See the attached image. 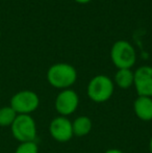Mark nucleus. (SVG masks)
Wrapping results in <instances>:
<instances>
[{
  "instance_id": "obj_1",
  "label": "nucleus",
  "mask_w": 152,
  "mask_h": 153,
  "mask_svg": "<svg viewBox=\"0 0 152 153\" xmlns=\"http://www.w3.org/2000/svg\"><path fill=\"white\" fill-rule=\"evenodd\" d=\"M47 79L53 88L61 90L70 89V87L75 83L77 72L71 65L59 62L49 68L47 72Z\"/></svg>"
},
{
  "instance_id": "obj_2",
  "label": "nucleus",
  "mask_w": 152,
  "mask_h": 153,
  "mask_svg": "<svg viewBox=\"0 0 152 153\" xmlns=\"http://www.w3.org/2000/svg\"><path fill=\"white\" fill-rule=\"evenodd\" d=\"M115 85L113 80L106 75H97L90 80L87 93L93 102L103 103L114 94Z\"/></svg>"
},
{
  "instance_id": "obj_3",
  "label": "nucleus",
  "mask_w": 152,
  "mask_h": 153,
  "mask_svg": "<svg viewBox=\"0 0 152 153\" xmlns=\"http://www.w3.org/2000/svg\"><path fill=\"white\" fill-rule=\"evenodd\" d=\"M10 129L13 137L20 143L35 142L37 137V124L30 115H18Z\"/></svg>"
},
{
  "instance_id": "obj_4",
  "label": "nucleus",
  "mask_w": 152,
  "mask_h": 153,
  "mask_svg": "<svg viewBox=\"0 0 152 153\" xmlns=\"http://www.w3.org/2000/svg\"><path fill=\"white\" fill-rule=\"evenodd\" d=\"M110 57L118 69H130L136 61V54L131 44L126 41H118L110 50Z\"/></svg>"
},
{
  "instance_id": "obj_5",
  "label": "nucleus",
  "mask_w": 152,
  "mask_h": 153,
  "mask_svg": "<svg viewBox=\"0 0 152 153\" xmlns=\"http://www.w3.org/2000/svg\"><path fill=\"white\" fill-rule=\"evenodd\" d=\"M40 105V98L35 92L25 91L18 92L10 99V107L17 115H30Z\"/></svg>"
},
{
  "instance_id": "obj_6",
  "label": "nucleus",
  "mask_w": 152,
  "mask_h": 153,
  "mask_svg": "<svg viewBox=\"0 0 152 153\" xmlns=\"http://www.w3.org/2000/svg\"><path fill=\"white\" fill-rule=\"evenodd\" d=\"M79 104V97L75 91L71 89L62 90L55 99V109L59 116L68 117L76 111Z\"/></svg>"
},
{
  "instance_id": "obj_7",
  "label": "nucleus",
  "mask_w": 152,
  "mask_h": 153,
  "mask_svg": "<svg viewBox=\"0 0 152 153\" xmlns=\"http://www.w3.org/2000/svg\"><path fill=\"white\" fill-rule=\"evenodd\" d=\"M49 133L59 143H66L74 137L72 122L67 117H55L49 124Z\"/></svg>"
},
{
  "instance_id": "obj_8",
  "label": "nucleus",
  "mask_w": 152,
  "mask_h": 153,
  "mask_svg": "<svg viewBox=\"0 0 152 153\" xmlns=\"http://www.w3.org/2000/svg\"><path fill=\"white\" fill-rule=\"evenodd\" d=\"M133 85L139 96L152 98V67L143 66L134 72Z\"/></svg>"
},
{
  "instance_id": "obj_9",
  "label": "nucleus",
  "mask_w": 152,
  "mask_h": 153,
  "mask_svg": "<svg viewBox=\"0 0 152 153\" xmlns=\"http://www.w3.org/2000/svg\"><path fill=\"white\" fill-rule=\"evenodd\" d=\"M133 111L136 117L142 121H152V98L139 96L133 102Z\"/></svg>"
},
{
  "instance_id": "obj_10",
  "label": "nucleus",
  "mask_w": 152,
  "mask_h": 153,
  "mask_svg": "<svg viewBox=\"0 0 152 153\" xmlns=\"http://www.w3.org/2000/svg\"><path fill=\"white\" fill-rule=\"evenodd\" d=\"M92 121L87 116H79L73 122H72V128H73V134L75 137H85L89 134L92 129Z\"/></svg>"
},
{
  "instance_id": "obj_11",
  "label": "nucleus",
  "mask_w": 152,
  "mask_h": 153,
  "mask_svg": "<svg viewBox=\"0 0 152 153\" xmlns=\"http://www.w3.org/2000/svg\"><path fill=\"white\" fill-rule=\"evenodd\" d=\"M134 72L130 69H119L115 75V82L121 89H129L133 85Z\"/></svg>"
},
{
  "instance_id": "obj_12",
  "label": "nucleus",
  "mask_w": 152,
  "mask_h": 153,
  "mask_svg": "<svg viewBox=\"0 0 152 153\" xmlns=\"http://www.w3.org/2000/svg\"><path fill=\"white\" fill-rule=\"evenodd\" d=\"M17 113L10 106H4L0 108V126H12L17 117Z\"/></svg>"
},
{
  "instance_id": "obj_13",
  "label": "nucleus",
  "mask_w": 152,
  "mask_h": 153,
  "mask_svg": "<svg viewBox=\"0 0 152 153\" xmlns=\"http://www.w3.org/2000/svg\"><path fill=\"white\" fill-rule=\"evenodd\" d=\"M15 153H39V147L36 142H25L17 147Z\"/></svg>"
},
{
  "instance_id": "obj_14",
  "label": "nucleus",
  "mask_w": 152,
  "mask_h": 153,
  "mask_svg": "<svg viewBox=\"0 0 152 153\" xmlns=\"http://www.w3.org/2000/svg\"><path fill=\"white\" fill-rule=\"evenodd\" d=\"M104 153H124L122 150H120V149H116V148H113V149H108V150H106Z\"/></svg>"
},
{
  "instance_id": "obj_15",
  "label": "nucleus",
  "mask_w": 152,
  "mask_h": 153,
  "mask_svg": "<svg viewBox=\"0 0 152 153\" xmlns=\"http://www.w3.org/2000/svg\"><path fill=\"white\" fill-rule=\"evenodd\" d=\"M76 2H78V3H87V2H90L91 0H75Z\"/></svg>"
},
{
  "instance_id": "obj_16",
  "label": "nucleus",
  "mask_w": 152,
  "mask_h": 153,
  "mask_svg": "<svg viewBox=\"0 0 152 153\" xmlns=\"http://www.w3.org/2000/svg\"><path fill=\"white\" fill-rule=\"evenodd\" d=\"M149 151L152 153V137H150V141H149Z\"/></svg>"
},
{
  "instance_id": "obj_17",
  "label": "nucleus",
  "mask_w": 152,
  "mask_h": 153,
  "mask_svg": "<svg viewBox=\"0 0 152 153\" xmlns=\"http://www.w3.org/2000/svg\"><path fill=\"white\" fill-rule=\"evenodd\" d=\"M0 36H1V31H0Z\"/></svg>"
}]
</instances>
